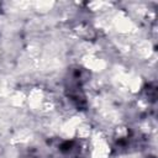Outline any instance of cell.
Listing matches in <instances>:
<instances>
[{
  "mask_svg": "<svg viewBox=\"0 0 158 158\" xmlns=\"http://www.w3.org/2000/svg\"><path fill=\"white\" fill-rule=\"evenodd\" d=\"M86 81V72L75 67L68 72V78L65 79V91L67 96L78 109L86 107V98L83 90V85Z\"/></svg>",
  "mask_w": 158,
  "mask_h": 158,
  "instance_id": "cell-1",
  "label": "cell"
},
{
  "mask_svg": "<svg viewBox=\"0 0 158 158\" xmlns=\"http://www.w3.org/2000/svg\"><path fill=\"white\" fill-rule=\"evenodd\" d=\"M60 153L64 158H81L80 144L77 141H65L59 147Z\"/></svg>",
  "mask_w": 158,
  "mask_h": 158,
  "instance_id": "cell-2",
  "label": "cell"
}]
</instances>
